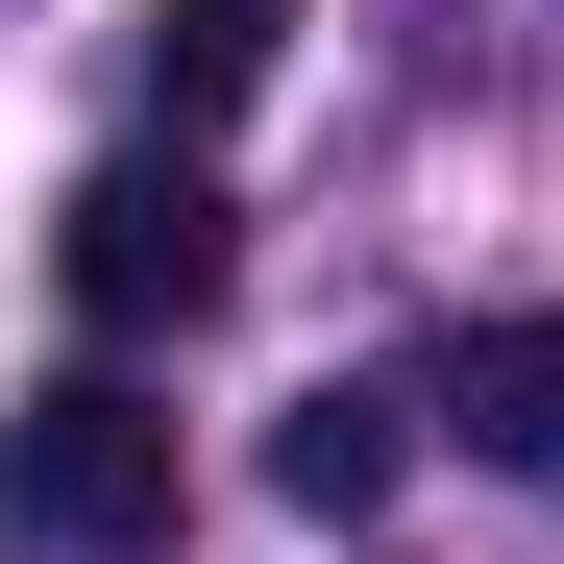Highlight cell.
I'll return each mask as SVG.
<instances>
[{
	"mask_svg": "<svg viewBox=\"0 0 564 564\" xmlns=\"http://www.w3.org/2000/svg\"><path fill=\"white\" fill-rule=\"evenodd\" d=\"M172 491H197V466H172V417L123 393V368H50V393L0 417V540L25 564H148Z\"/></svg>",
	"mask_w": 564,
	"mask_h": 564,
	"instance_id": "cell-1",
	"label": "cell"
},
{
	"mask_svg": "<svg viewBox=\"0 0 564 564\" xmlns=\"http://www.w3.org/2000/svg\"><path fill=\"white\" fill-rule=\"evenodd\" d=\"M270 491H295L319 540L393 516V491H417V393H368V368H344V393H295V417H270Z\"/></svg>",
	"mask_w": 564,
	"mask_h": 564,
	"instance_id": "cell-3",
	"label": "cell"
},
{
	"mask_svg": "<svg viewBox=\"0 0 564 564\" xmlns=\"http://www.w3.org/2000/svg\"><path fill=\"white\" fill-rule=\"evenodd\" d=\"M442 442L466 466H564V319H491V344H466L442 368Z\"/></svg>",
	"mask_w": 564,
	"mask_h": 564,
	"instance_id": "cell-5",
	"label": "cell"
},
{
	"mask_svg": "<svg viewBox=\"0 0 564 564\" xmlns=\"http://www.w3.org/2000/svg\"><path fill=\"white\" fill-rule=\"evenodd\" d=\"M270 50H295V0H148V99H172V148L246 123V99H270Z\"/></svg>",
	"mask_w": 564,
	"mask_h": 564,
	"instance_id": "cell-4",
	"label": "cell"
},
{
	"mask_svg": "<svg viewBox=\"0 0 564 564\" xmlns=\"http://www.w3.org/2000/svg\"><path fill=\"white\" fill-rule=\"evenodd\" d=\"M50 270H74V319H99V344H172V319H221L246 221H221V172H197V148H123V172H74Z\"/></svg>",
	"mask_w": 564,
	"mask_h": 564,
	"instance_id": "cell-2",
	"label": "cell"
}]
</instances>
